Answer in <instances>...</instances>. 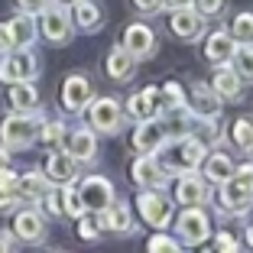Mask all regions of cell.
I'll return each instance as SVG.
<instances>
[{
  "label": "cell",
  "instance_id": "cell-5",
  "mask_svg": "<svg viewBox=\"0 0 253 253\" xmlns=\"http://www.w3.org/2000/svg\"><path fill=\"white\" fill-rule=\"evenodd\" d=\"M84 117H88L91 130L94 133H104V136H114L124 130L126 124V114H124V104H120L117 97H94L88 107H84Z\"/></svg>",
  "mask_w": 253,
  "mask_h": 253
},
{
  "label": "cell",
  "instance_id": "cell-45",
  "mask_svg": "<svg viewBox=\"0 0 253 253\" xmlns=\"http://www.w3.org/2000/svg\"><path fill=\"white\" fill-rule=\"evenodd\" d=\"M7 250H13V234L0 231V253H7Z\"/></svg>",
  "mask_w": 253,
  "mask_h": 253
},
{
  "label": "cell",
  "instance_id": "cell-44",
  "mask_svg": "<svg viewBox=\"0 0 253 253\" xmlns=\"http://www.w3.org/2000/svg\"><path fill=\"white\" fill-rule=\"evenodd\" d=\"M16 201H20V195H16V192H7V188H0V208H13Z\"/></svg>",
  "mask_w": 253,
  "mask_h": 253
},
{
  "label": "cell",
  "instance_id": "cell-31",
  "mask_svg": "<svg viewBox=\"0 0 253 253\" xmlns=\"http://www.w3.org/2000/svg\"><path fill=\"white\" fill-rule=\"evenodd\" d=\"M156 97H159V114L175 111V107H185V91H182L179 82H166L163 88H156Z\"/></svg>",
  "mask_w": 253,
  "mask_h": 253
},
{
  "label": "cell",
  "instance_id": "cell-16",
  "mask_svg": "<svg viewBox=\"0 0 253 253\" xmlns=\"http://www.w3.org/2000/svg\"><path fill=\"white\" fill-rule=\"evenodd\" d=\"M169 140L166 136V126H163V117H146V120H136V130L130 136V146L133 153H156L163 143Z\"/></svg>",
  "mask_w": 253,
  "mask_h": 253
},
{
  "label": "cell",
  "instance_id": "cell-27",
  "mask_svg": "<svg viewBox=\"0 0 253 253\" xmlns=\"http://www.w3.org/2000/svg\"><path fill=\"white\" fill-rule=\"evenodd\" d=\"M7 26H10V36H13V49H26V45H33V42H36V36H39L36 16L23 13V10L7 23Z\"/></svg>",
  "mask_w": 253,
  "mask_h": 253
},
{
  "label": "cell",
  "instance_id": "cell-37",
  "mask_svg": "<svg viewBox=\"0 0 253 253\" xmlns=\"http://www.w3.org/2000/svg\"><path fill=\"white\" fill-rule=\"evenodd\" d=\"M78 234H82V240H97L101 237V221L94 217H88V211H84L82 217H78Z\"/></svg>",
  "mask_w": 253,
  "mask_h": 253
},
{
  "label": "cell",
  "instance_id": "cell-49",
  "mask_svg": "<svg viewBox=\"0 0 253 253\" xmlns=\"http://www.w3.org/2000/svg\"><path fill=\"white\" fill-rule=\"evenodd\" d=\"M62 3H75V0H62Z\"/></svg>",
  "mask_w": 253,
  "mask_h": 253
},
{
  "label": "cell",
  "instance_id": "cell-36",
  "mask_svg": "<svg viewBox=\"0 0 253 253\" xmlns=\"http://www.w3.org/2000/svg\"><path fill=\"white\" fill-rule=\"evenodd\" d=\"M146 250H149V253H179L182 244H179L175 237H169L166 231H156L153 237L146 240Z\"/></svg>",
  "mask_w": 253,
  "mask_h": 253
},
{
  "label": "cell",
  "instance_id": "cell-20",
  "mask_svg": "<svg viewBox=\"0 0 253 253\" xmlns=\"http://www.w3.org/2000/svg\"><path fill=\"white\" fill-rule=\"evenodd\" d=\"M198 169H201V175H205L211 185H221V182L231 179V172L237 169V163H234L231 153H224V149H208Z\"/></svg>",
  "mask_w": 253,
  "mask_h": 253
},
{
  "label": "cell",
  "instance_id": "cell-11",
  "mask_svg": "<svg viewBox=\"0 0 253 253\" xmlns=\"http://www.w3.org/2000/svg\"><path fill=\"white\" fill-rule=\"evenodd\" d=\"M78 195H82V205H84L88 214H101V211L117 198L111 179H104V175H84L82 185H78Z\"/></svg>",
  "mask_w": 253,
  "mask_h": 253
},
{
  "label": "cell",
  "instance_id": "cell-26",
  "mask_svg": "<svg viewBox=\"0 0 253 253\" xmlns=\"http://www.w3.org/2000/svg\"><path fill=\"white\" fill-rule=\"evenodd\" d=\"M124 114L130 120H146V117H156L159 114V97H156V88H143V91H136L130 101H126V107H124Z\"/></svg>",
  "mask_w": 253,
  "mask_h": 253
},
{
  "label": "cell",
  "instance_id": "cell-4",
  "mask_svg": "<svg viewBox=\"0 0 253 253\" xmlns=\"http://www.w3.org/2000/svg\"><path fill=\"white\" fill-rule=\"evenodd\" d=\"M39 33H42V39L49 45H65L72 42L75 36V23H72V13H68V7L62 3V0H49L42 10H39Z\"/></svg>",
  "mask_w": 253,
  "mask_h": 253
},
{
  "label": "cell",
  "instance_id": "cell-18",
  "mask_svg": "<svg viewBox=\"0 0 253 253\" xmlns=\"http://www.w3.org/2000/svg\"><path fill=\"white\" fill-rule=\"evenodd\" d=\"M62 149H65L75 163H91L97 156V133L91 126H78V130L62 136Z\"/></svg>",
  "mask_w": 253,
  "mask_h": 253
},
{
  "label": "cell",
  "instance_id": "cell-19",
  "mask_svg": "<svg viewBox=\"0 0 253 253\" xmlns=\"http://www.w3.org/2000/svg\"><path fill=\"white\" fill-rule=\"evenodd\" d=\"M42 175L49 179V185H68V182L78 179V163L68 156L65 149L52 146V153H49L45 163H42Z\"/></svg>",
  "mask_w": 253,
  "mask_h": 253
},
{
  "label": "cell",
  "instance_id": "cell-42",
  "mask_svg": "<svg viewBox=\"0 0 253 253\" xmlns=\"http://www.w3.org/2000/svg\"><path fill=\"white\" fill-rule=\"evenodd\" d=\"M45 3H49V0H16V10H23V13H33V16H36L39 10L45 7Z\"/></svg>",
  "mask_w": 253,
  "mask_h": 253
},
{
  "label": "cell",
  "instance_id": "cell-21",
  "mask_svg": "<svg viewBox=\"0 0 253 253\" xmlns=\"http://www.w3.org/2000/svg\"><path fill=\"white\" fill-rule=\"evenodd\" d=\"M234 49H237V39H234L231 30H214V33H205V59L214 62V65H224L231 62Z\"/></svg>",
  "mask_w": 253,
  "mask_h": 253
},
{
  "label": "cell",
  "instance_id": "cell-1",
  "mask_svg": "<svg viewBox=\"0 0 253 253\" xmlns=\"http://www.w3.org/2000/svg\"><path fill=\"white\" fill-rule=\"evenodd\" d=\"M205 153H208V146L201 140H195V136H175V140H166L153 156L159 159V166H163L169 175H182V172L198 169Z\"/></svg>",
  "mask_w": 253,
  "mask_h": 253
},
{
  "label": "cell",
  "instance_id": "cell-12",
  "mask_svg": "<svg viewBox=\"0 0 253 253\" xmlns=\"http://www.w3.org/2000/svg\"><path fill=\"white\" fill-rule=\"evenodd\" d=\"M59 101L68 114H84V107L94 101V84L84 78V75H68L62 82V91H59Z\"/></svg>",
  "mask_w": 253,
  "mask_h": 253
},
{
  "label": "cell",
  "instance_id": "cell-7",
  "mask_svg": "<svg viewBox=\"0 0 253 253\" xmlns=\"http://www.w3.org/2000/svg\"><path fill=\"white\" fill-rule=\"evenodd\" d=\"M39 75V59L30 45L26 49H10L0 55V82L13 84V82H36Z\"/></svg>",
  "mask_w": 253,
  "mask_h": 253
},
{
  "label": "cell",
  "instance_id": "cell-34",
  "mask_svg": "<svg viewBox=\"0 0 253 253\" xmlns=\"http://www.w3.org/2000/svg\"><path fill=\"white\" fill-rule=\"evenodd\" d=\"M231 33L237 39V45H253V10H244V13L234 16Z\"/></svg>",
  "mask_w": 253,
  "mask_h": 253
},
{
  "label": "cell",
  "instance_id": "cell-17",
  "mask_svg": "<svg viewBox=\"0 0 253 253\" xmlns=\"http://www.w3.org/2000/svg\"><path fill=\"white\" fill-rule=\"evenodd\" d=\"M185 104L188 111L195 114V117H221V97L214 94V88H211L208 82H195L192 88H188L185 94Z\"/></svg>",
  "mask_w": 253,
  "mask_h": 253
},
{
  "label": "cell",
  "instance_id": "cell-47",
  "mask_svg": "<svg viewBox=\"0 0 253 253\" xmlns=\"http://www.w3.org/2000/svg\"><path fill=\"white\" fill-rule=\"evenodd\" d=\"M192 0H163V10H175V7H185Z\"/></svg>",
  "mask_w": 253,
  "mask_h": 253
},
{
  "label": "cell",
  "instance_id": "cell-15",
  "mask_svg": "<svg viewBox=\"0 0 253 253\" xmlns=\"http://www.w3.org/2000/svg\"><path fill=\"white\" fill-rule=\"evenodd\" d=\"M169 26H172V33H175L182 42H198V39L208 33V26H205V16H201L198 10L192 7V3H185V7H175V10H172Z\"/></svg>",
  "mask_w": 253,
  "mask_h": 253
},
{
  "label": "cell",
  "instance_id": "cell-30",
  "mask_svg": "<svg viewBox=\"0 0 253 253\" xmlns=\"http://www.w3.org/2000/svg\"><path fill=\"white\" fill-rule=\"evenodd\" d=\"M227 65L240 75V82H244V84H253V45H237Z\"/></svg>",
  "mask_w": 253,
  "mask_h": 253
},
{
  "label": "cell",
  "instance_id": "cell-22",
  "mask_svg": "<svg viewBox=\"0 0 253 253\" xmlns=\"http://www.w3.org/2000/svg\"><path fill=\"white\" fill-rule=\"evenodd\" d=\"M101 231H111V234H133V214H130V205L126 201H117L114 198L101 214Z\"/></svg>",
  "mask_w": 253,
  "mask_h": 253
},
{
  "label": "cell",
  "instance_id": "cell-29",
  "mask_svg": "<svg viewBox=\"0 0 253 253\" xmlns=\"http://www.w3.org/2000/svg\"><path fill=\"white\" fill-rule=\"evenodd\" d=\"M49 188L52 185H49V179H45L42 172H26V175H20V182H16L20 201H30V205H39V198H42Z\"/></svg>",
  "mask_w": 253,
  "mask_h": 253
},
{
  "label": "cell",
  "instance_id": "cell-28",
  "mask_svg": "<svg viewBox=\"0 0 253 253\" xmlns=\"http://www.w3.org/2000/svg\"><path fill=\"white\" fill-rule=\"evenodd\" d=\"M7 101L13 111H39V91L33 82H13L7 84Z\"/></svg>",
  "mask_w": 253,
  "mask_h": 253
},
{
  "label": "cell",
  "instance_id": "cell-33",
  "mask_svg": "<svg viewBox=\"0 0 253 253\" xmlns=\"http://www.w3.org/2000/svg\"><path fill=\"white\" fill-rule=\"evenodd\" d=\"M231 143L240 153H253V120L250 117H237L231 124Z\"/></svg>",
  "mask_w": 253,
  "mask_h": 253
},
{
  "label": "cell",
  "instance_id": "cell-46",
  "mask_svg": "<svg viewBox=\"0 0 253 253\" xmlns=\"http://www.w3.org/2000/svg\"><path fill=\"white\" fill-rule=\"evenodd\" d=\"M7 166H13V159H10V149L0 146V169H7Z\"/></svg>",
  "mask_w": 253,
  "mask_h": 253
},
{
  "label": "cell",
  "instance_id": "cell-14",
  "mask_svg": "<svg viewBox=\"0 0 253 253\" xmlns=\"http://www.w3.org/2000/svg\"><path fill=\"white\" fill-rule=\"evenodd\" d=\"M175 201H179L182 208H188V205H208L211 201V182L205 175H198V169L175 175Z\"/></svg>",
  "mask_w": 253,
  "mask_h": 253
},
{
  "label": "cell",
  "instance_id": "cell-8",
  "mask_svg": "<svg viewBox=\"0 0 253 253\" xmlns=\"http://www.w3.org/2000/svg\"><path fill=\"white\" fill-rule=\"evenodd\" d=\"M175 237L182 247H198L211 237V217L205 214V205H188L175 217Z\"/></svg>",
  "mask_w": 253,
  "mask_h": 253
},
{
  "label": "cell",
  "instance_id": "cell-40",
  "mask_svg": "<svg viewBox=\"0 0 253 253\" xmlns=\"http://www.w3.org/2000/svg\"><path fill=\"white\" fill-rule=\"evenodd\" d=\"M133 7L140 10L143 16H153V13H159V10H163V0H133Z\"/></svg>",
  "mask_w": 253,
  "mask_h": 253
},
{
  "label": "cell",
  "instance_id": "cell-13",
  "mask_svg": "<svg viewBox=\"0 0 253 253\" xmlns=\"http://www.w3.org/2000/svg\"><path fill=\"white\" fill-rule=\"evenodd\" d=\"M10 234H13V240H20V244H42L45 240V214L39 208H20L13 214Z\"/></svg>",
  "mask_w": 253,
  "mask_h": 253
},
{
  "label": "cell",
  "instance_id": "cell-48",
  "mask_svg": "<svg viewBox=\"0 0 253 253\" xmlns=\"http://www.w3.org/2000/svg\"><path fill=\"white\" fill-rule=\"evenodd\" d=\"M247 247H253V224L247 227Z\"/></svg>",
  "mask_w": 253,
  "mask_h": 253
},
{
  "label": "cell",
  "instance_id": "cell-23",
  "mask_svg": "<svg viewBox=\"0 0 253 253\" xmlns=\"http://www.w3.org/2000/svg\"><path fill=\"white\" fill-rule=\"evenodd\" d=\"M68 13H72L75 30L94 33L104 26V10H101L97 0H75V3H68Z\"/></svg>",
  "mask_w": 253,
  "mask_h": 253
},
{
  "label": "cell",
  "instance_id": "cell-38",
  "mask_svg": "<svg viewBox=\"0 0 253 253\" xmlns=\"http://www.w3.org/2000/svg\"><path fill=\"white\" fill-rule=\"evenodd\" d=\"M192 7L208 20V16H221L224 13V0H192Z\"/></svg>",
  "mask_w": 253,
  "mask_h": 253
},
{
  "label": "cell",
  "instance_id": "cell-41",
  "mask_svg": "<svg viewBox=\"0 0 253 253\" xmlns=\"http://www.w3.org/2000/svg\"><path fill=\"white\" fill-rule=\"evenodd\" d=\"M16 182H20V175H16L13 169H0V188H7V192H16Z\"/></svg>",
  "mask_w": 253,
  "mask_h": 253
},
{
  "label": "cell",
  "instance_id": "cell-25",
  "mask_svg": "<svg viewBox=\"0 0 253 253\" xmlns=\"http://www.w3.org/2000/svg\"><path fill=\"white\" fill-rule=\"evenodd\" d=\"M104 72H107L111 82L124 84V82H130V78L136 75V59L126 52L124 45H114L111 52H107V59H104Z\"/></svg>",
  "mask_w": 253,
  "mask_h": 253
},
{
  "label": "cell",
  "instance_id": "cell-39",
  "mask_svg": "<svg viewBox=\"0 0 253 253\" xmlns=\"http://www.w3.org/2000/svg\"><path fill=\"white\" fill-rule=\"evenodd\" d=\"M214 250L234 253V250H240V244H237V237H234V234H227V231H217V234H214Z\"/></svg>",
  "mask_w": 253,
  "mask_h": 253
},
{
  "label": "cell",
  "instance_id": "cell-35",
  "mask_svg": "<svg viewBox=\"0 0 253 253\" xmlns=\"http://www.w3.org/2000/svg\"><path fill=\"white\" fill-rule=\"evenodd\" d=\"M62 136H65V124H62V120H45V117H42L36 140H39V143H45V146H59Z\"/></svg>",
  "mask_w": 253,
  "mask_h": 253
},
{
  "label": "cell",
  "instance_id": "cell-6",
  "mask_svg": "<svg viewBox=\"0 0 253 253\" xmlns=\"http://www.w3.org/2000/svg\"><path fill=\"white\" fill-rule=\"evenodd\" d=\"M136 214L153 231H166L169 221L175 217V208H172V201L163 195V188H140V195H136Z\"/></svg>",
  "mask_w": 253,
  "mask_h": 253
},
{
  "label": "cell",
  "instance_id": "cell-3",
  "mask_svg": "<svg viewBox=\"0 0 253 253\" xmlns=\"http://www.w3.org/2000/svg\"><path fill=\"white\" fill-rule=\"evenodd\" d=\"M39 117L36 111H13L0 120V146H7L10 153L13 149H30L39 136Z\"/></svg>",
  "mask_w": 253,
  "mask_h": 253
},
{
  "label": "cell",
  "instance_id": "cell-9",
  "mask_svg": "<svg viewBox=\"0 0 253 253\" xmlns=\"http://www.w3.org/2000/svg\"><path fill=\"white\" fill-rule=\"evenodd\" d=\"M120 45H124V49L133 55L136 62H146V59H153V55H156L159 39H156V30H153V26H146V23H130V26L124 30Z\"/></svg>",
  "mask_w": 253,
  "mask_h": 253
},
{
  "label": "cell",
  "instance_id": "cell-24",
  "mask_svg": "<svg viewBox=\"0 0 253 253\" xmlns=\"http://www.w3.org/2000/svg\"><path fill=\"white\" fill-rule=\"evenodd\" d=\"M208 84L214 88V94L221 97V101H240V94H244V88H247V84L240 82V75L234 72L227 62L214 68V75H211Z\"/></svg>",
  "mask_w": 253,
  "mask_h": 253
},
{
  "label": "cell",
  "instance_id": "cell-32",
  "mask_svg": "<svg viewBox=\"0 0 253 253\" xmlns=\"http://www.w3.org/2000/svg\"><path fill=\"white\" fill-rule=\"evenodd\" d=\"M59 195H62V214L78 221L84 214V205H82V195H78V185L68 182V185H59Z\"/></svg>",
  "mask_w": 253,
  "mask_h": 253
},
{
  "label": "cell",
  "instance_id": "cell-10",
  "mask_svg": "<svg viewBox=\"0 0 253 253\" xmlns=\"http://www.w3.org/2000/svg\"><path fill=\"white\" fill-rule=\"evenodd\" d=\"M130 179H133L136 188H166L172 175L159 166V159L153 153H136L133 166H130Z\"/></svg>",
  "mask_w": 253,
  "mask_h": 253
},
{
  "label": "cell",
  "instance_id": "cell-2",
  "mask_svg": "<svg viewBox=\"0 0 253 253\" xmlns=\"http://www.w3.org/2000/svg\"><path fill=\"white\" fill-rule=\"evenodd\" d=\"M221 198H217V208L231 217H240L253 208V163H244L231 172V179L221 182Z\"/></svg>",
  "mask_w": 253,
  "mask_h": 253
},
{
  "label": "cell",
  "instance_id": "cell-43",
  "mask_svg": "<svg viewBox=\"0 0 253 253\" xmlns=\"http://www.w3.org/2000/svg\"><path fill=\"white\" fill-rule=\"evenodd\" d=\"M10 49H13V36H10V26H7V23H0V55L10 52Z\"/></svg>",
  "mask_w": 253,
  "mask_h": 253
}]
</instances>
